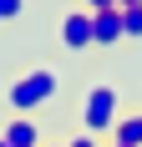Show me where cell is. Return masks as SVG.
Returning <instances> with one entry per match:
<instances>
[{
    "label": "cell",
    "instance_id": "cell-4",
    "mask_svg": "<svg viewBox=\"0 0 142 147\" xmlns=\"http://www.w3.org/2000/svg\"><path fill=\"white\" fill-rule=\"evenodd\" d=\"M0 137H5V147H41V127H36V117H10L5 127H0Z\"/></svg>",
    "mask_w": 142,
    "mask_h": 147
},
{
    "label": "cell",
    "instance_id": "cell-5",
    "mask_svg": "<svg viewBox=\"0 0 142 147\" xmlns=\"http://www.w3.org/2000/svg\"><path fill=\"white\" fill-rule=\"evenodd\" d=\"M122 41V10H97L91 15V46H117Z\"/></svg>",
    "mask_w": 142,
    "mask_h": 147
},
{
    "label": "cell",
    "instance_id": "cell-13",
    "mask_svg": "<svg viewBox=\"0 0 142 147\" xmlns=\"http://www.w3.org/2000/svg\"><path fill=\"white\" fill-rule=\"evenodd\" d=\"M107 147H122V142H107Z\"/></svg>",
    "mask_w": 142,
    "mask_h": 147
},
{
    "label": "cell",
    "instance_id": "cell-7",
    "mask_svg": "<svg viewBox=\"0 0 142 147\" xmlns=\"http://www.w3.org/2000/svg\"><path fill=\"white\" fill-rule=\"evenodd\" d=\"M122 41H142V5L122 10Z\"/></svg>",
    "mask_w": 142,
    "mask_h": 147
},
{
    "label": "cell",
    "instance_id": "cell-2",
    "mask_svg": "<svg viewBox=\"0 0 142 147\" xmlns=\"http://www.w3.org/2000/svg\"><path fill=\"white\" fill-rule=\"evenodd\" d=\"M117 122H122V96H117V86H107V81L86 86V96H81V132L112 137Z\"/></svg>",
    "mask_w": 142,
    "mask_h": 147
},
{
    "label": "cell",
    "instance_id": "cell-9",
    "mask_svg": "<svg viewBox=\"0 0 142 147\" xmlns=\"http://www.w3.org/2000/svg\"><path fill=\"white\" fill-rule=\"evenodd\" d=\"M66 147H107V142L91 137V132H76V137H66Z\"/></svg>",
    "mask_w": 142,
    "mask_h": 147
},
{
    "label": "cell",
    "instance_id": "cell-10",
    "mask_svg": "<svg viewBox=\"0 0 142 147\" xmlns=\"http://www.w3.org/2000/svg\"><path fill=\"white\" fill-rule=\"evenodd\" d=\"M86 10L97 15V10H117V0H86Z\"/></svg>",
    "mask_w": 142,
    "mask_h": 147
},
{
    "label": "cell",
    "instance_id": "cell-12",
    "mask_svg": "<svg viewBox=\"0 0 142 147\" xmlns=\"http://www.w3.org/2000/svg\"><path fill=\"white\" fill-rule=\"evenodd\" d=\"M41 147H66V142H41Z\"/></svg>",
    "mask_w": 142,
    "mask_h": 147
},
{
    "label": "cell",
    "instance_id": "cell-1",
    "mask_svg": "<svg viewBox=\"0 0 142 147\" xmlns=\"http://www.w3.org/2000/svg\"><path fill=\"white\" fill-rule=\"evenodd\" d=\"M61 91V76L51 71V66H36V71L15 76L10 86H5V102H10L15 117H36L41 107H51V96Z\"/></svg>",
    "mask_w": 142,
    "mask_h": 147
},
{
    "label": "cell",
    "instance_id": "cell-3",
    "mask_svg": "<svg viewBox=\"0 0 142 147\" xmlns=\"http://www.w3.org/2000/svg\"><path fill=\"white\" fill-rule=\"evenodd\" d=\"M61 46H66V51H86V46H91V10H66L61 15Z\"/></svg>",
    "mask_w": 142,
    "mask_h": 147
},
{
    "label": "cell",
    "instance_id": "cell-14",
    "mask_svg": "<svg viewBox=\"0 0 142 147\" xmlns=\"http://www.w3.org/2000/svg\"><path fill=\"white\" fill-rule=\"evenodd\" d=\"M0 147H5V137H0Z\"/></svg>",
    "mask_w": 142,
    "mask_h": 147
},
{
    "label": "cell",
    "instance_id": "cell-8",
    "mask_svg": "<svg viewBox=\"0 0 142 147\" xmlns=\"http://www.w3.org/2000/svg\"><path fill=\"white\" fill-rule=\"evenodd\" d=\"M20 10H26V0H0V26H5V20H15Z\"/></svg>",
    "mask_w": 142,
    "mask_h": 147
},
{
    "label": "cell",
    "instance_id": "cell-11",
    "mask_svg": "<svg viewBox=\"0 0 142 147\" xmlns=\"http://www.w3.org/2000/svg\"><path fill=\"white\" fill-rule=\"evenodd\" d=\"M127 5H142V0H117V10H127Z\"/></svg>",
    "mask_w": 142,
    "mask_h": 147
},
{
    "label": "cell",
    "instance_id": "cell-6",
    "mask_svg": "<svg viewBox=\"0 0 142 147\" xmlns=\"http://www.w3.org/2000/svg\"><path fill=\"white\" fill-rule=\"evenodd\" d=\"M107 142H122V147H142V112H127V117L112 127Z\"/></svg>",
    "mask_w": 142,
    "mask_h": 147
}]
</instances>
